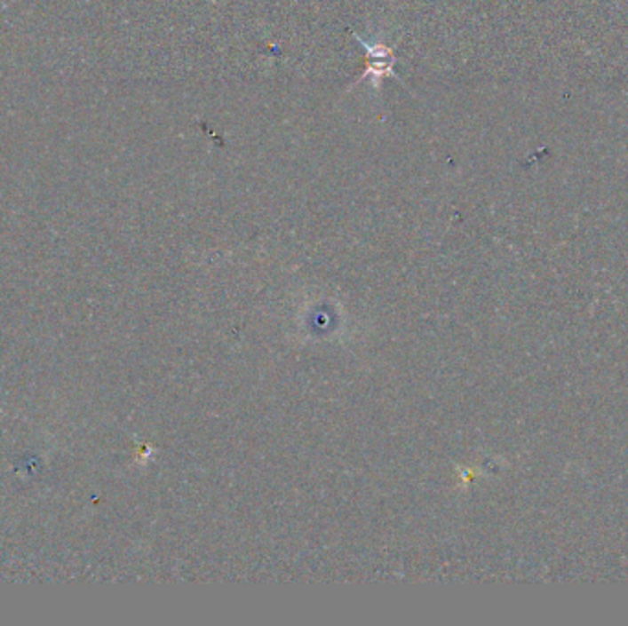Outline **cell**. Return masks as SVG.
Instances as JSON below:
<instances>
[{
	"label": "cell",
	"instance_id": "1",
	"mask_svg": "<svg viewBox=\"0 0 628 626\" xmlns=\"http://www.w3.org/2000/svg\"><path fill=\"white\" fill-rule=\"evenodd\" d=\"M353 37L359 41V44L364 46L366 50V68L362 72V75L357 79V83L364 79H370L371 85L375 91H378L382 87V79L386 77H397L393 72L395 67V50L392 46H386L385 43H368L364 41L361 36H357L354 32H351ZM399 79V77H397ZM402 83V79H399Z\"/></svg>",
	"mask_w": 628,
	"mask_h": 626
}]
</instances>
